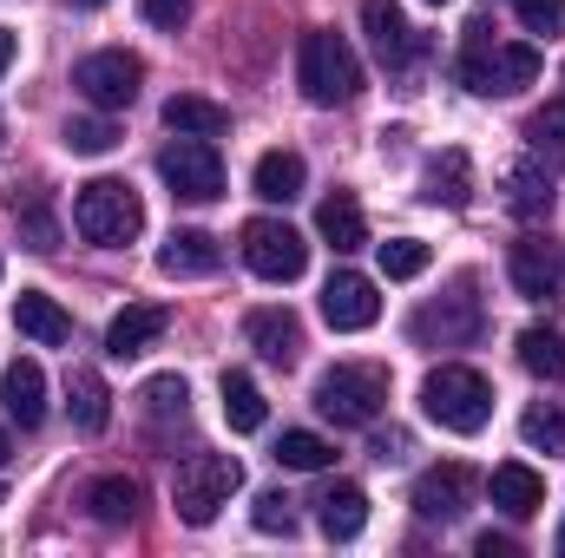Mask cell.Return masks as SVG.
<instances>
[{
    "instance_id": "18",
    "label": "cell",
    "mask_w": 565,
    "mask_h": 558,
    "mask_svg": "<svg viewBox=\"0 0 565 558\" xmlns=\"http://www.w3.org/2000/svg\"><path fill=\"white\" fill-rule=\"evenodd\" d=\"M422 197L427 204H440V211H467V197H473V158H467L460 144H447L440 158H427Z\"/></svg>"
},
{
    "instance_id": "10",
    "label": "cell",
    "mask_w": 565,
    "mask_h": 558,
    "mask_svg": "<svg viewBox=\"0 0 565 558\" xmlns=\"http://www.w3.org/2000/svg\"><path fill=\"white\" fill-rule=\"evenodd\" d=\"M415 342L422 348H467L480 329H487V315H480V296H473V282H454L440 302H427V309H415Z\"/></svg>"
},
{
    "instance_id": "30",
    "label": "cell",
    "mask_w": 565,
    "mask_h": 558,
    "mask_svg": "<svg viewBox=\"0 0 565 558\" xmlns=\"http://www.w3.org/2000/svg\"><path fill=\"white\" fill-rule=\"evenodd\" d=\"M520 368L540 375V382H565V342L553 329H526L520 335Z\"/></svg>"
},
{
    "instance_id": "4",
    "label": "cell",
    "mask_w": 565,
    "mask_h": 558,
    "mask_svg": "<svg viewBox=\"0 0 565 558\" xmlns=\"http://www.w3.org/2000/svg\"><path fill=\"white\" fill-rule=\"evenodd\" d=\"M422 408H427V420L447 427V433H480V427L493 420V388H487L480 368L440 362V368L422 382Z\"/></svg>"
},
{
    "instance_id": "48",
    "label": "cell",
    "mask_w": 565,
    "mask_h": 558,
    "mask_svg": "<svg viewBox=\"0 0 565 558\" xmlns=\"http://www.w3.org/2000/svg\"><path fill=\"white\" fill-rule=\"evenodd\" d=\"M0 139H7V119H0Z\"/></svg>"
},
{
    "instance_id": "21",
    "label": "cell",
    "mask_w": 565,
    "mask_h": 558,
    "mask_svg": "<svg viewBox=\"0 0 565 558\" xmlns=\"http://www.w3.org/2000/svg\"><path fill=\"white\" fill-rule=\"evenodd\" d=\"M13 329H20L26 342H40V348L73 342V315H66L53 296H40V289H20V296H13Z\"/></svg>"
},
{
    "instance_id": "8",
    "label": "cell",
    "mask_w": 565,
    "mask_h": 558,
    "mask_svg": "<svg viewBox=\"0 0 565 558\" xmlns=\"http://www.w3.org/2000/svg\"><path fill=\"white\" fill-rule=\"evenodd\" d=\"M158 178L171 184V197H184V204H211V197H224V158H217V144L211 139H178L158 151Z\"/></svg>"
},
{
    "instance_id": "36",
    "label": "cell",
    "mask_w": 565,
    "mask_h": 558,
    "mask_svg": "<svg viewBox=\"0 0 565 558\" xmlns=\"http://www.w3.org/2000/svg\"><path fill=\"white\" fill-rule=\"evenodd\" d=\"M119 144V126L99 112V119H66V151H79V158H99V151H113Z\"/></svg>"
},
{
    "instance_id": "12",
    "label": "cell",
    "mask_w": 565,
    "mask_h": 558,
    "mask_svg": "<svg viewBox=\"0 0 565 558\" xmlns=\"http://www.w3.org/2000/svg\"><path fill=\"white\" fill-rule=\"evenodd\" d=\"M375 315H382V296H375V282L362 270H335L322 282V322L329 329L355 335V329H375Z\"/></svg>"
},
{
    "instance_id": "15",
    "label": "cell",
    "mask_w": 565,
    "mask_h": 558,
    "mask_svg": "<svg viewBox=\"0 0 565 558\" xmlns=\"http://www.w3.org/2000/svg\"><path fill=\"white\" fill-rule=\"evenodd\" d=\"M507 277H513V289L526 302H553L559 296V250L546 237H520L513 257H507Z\"/></svg>"
},
{
    "instance_id": "23",
    "label": "cell",
    "mask_w": 565,
    "mask_h": 558,
    "mask_svg": "<svg viewBox=\"0 0 565 558\" xmlns=\"http://www.w3.org/2000/svg\"><path fill=\"white\" fill-rule=\"evenodd\" d=\"M493 506L507 513V519H533L540 506H546V480L533 473V466H520V460H507V466H493Z\"/></svg>"
},
{
    "instance_id": "29",
    "label": "cell",
    "mask_w": 565,
    "mask_h": 558,
    "mask_svg": "<svg viewBox=\"0 0 565 558\" xmlns=\"http://www.w3.org/2000/svg\"><path fill=\"white\" fill-rule=\"evenodd\" d=\"M217 395H224V420H231L237 433H257V427L270 420V401H264V388H257L250 375H237V368L224 375V388H217Z\"/></svg>"
},
{
    "instance_id": "43",
    "label": "cell",
    "mask_w": 565,
    "mask_h": 558,
    "mask_svg": "<svg viewBox=\"0 0 565 558\" xmlns=\"http://www.w3.org/2000/svg\"><path fill=\"white\" fill-rule=\"evenodd\" d=\"M13 53H20V40H13V33H7V26H0V73H7V66H13Z\"/></svg>"
},
{
    "instance_id": "35",
    "label": "cell",
    "mask_w": 565,
    "mask_h": 558,
    "mask_svg": "<svg viewBox=\"0 0 565 558\" xmlns=\"http://www.w3.org/2000/svg\"><path fill=\"white\" fill-rule=\"evenodd\" d=\"M427 264H434V257H427L422 237H388V244H382V277L388 282H415Z\"/></svg>"
},
{
    "instance_id": "19",
    "label": "cell",
    "mask_w": 565,
    "mask_h": 558,
    "mask_svg": "<svg viewBox=\"0 0 565 558\" xmlns=\"http://www.w3.org/2000/svg\"><path fill=\"white\" fill-rule=\"evenodd\" d=\"M0 408L20 420V427H40L46 420V368L40 362H7V375H0Z\"/></svg>"
},
{
    "instance_id": "17",
    "label": "cell",
    "mask_w": 565,
    "mask_h": 558,
    "mask_svg": "<svg viewBox=\"0 0 565 558\" xmlns=\"http://www.w3.org/2000/svg\"><path fill=\"white\" fill-rule=\"evenodd\" d=\"M244 342H250L264 362L289 368V362L302 355V322H296L289 309H250V315H244Z\"/></svg>"
},
{
    "instance_id": "22",
    "label": "cell",
    "mask_w": 565,
    "mask_h": 558,
    "mask_svg": "<svg viewBox=\"0 0 565 558\" xmlns=\"http://www.w3.org/2000/svg\"><path fill=\"white\" fill-rule=\"evenodd\" d=\"M316 526H322L329 539H362V526H369V493L349 486V480L322 486V493H316Z\"/></svg>"
},
{
    "instance_id": "44",
    "label": "cell",
    "mask_w": 565,
    "mask_h": 558,
    "mask_svg": "<svg viewBox=\"0 0 565 558\" xmlns=\"http://www.w3.org/2000/svg\"><path fill=\"white\" fill-rule=\"evenodd\" d=\"M7 460H13V440H7V433H0V473H7Z\"/></svg>"
},
{
    "instance_id": "5",
    "label": "cell",
    "mask_w": 565,
    "mask_h": 558,
    "mask_svg": "<svg viewBox=\"0 0 565 558\" xmlns=\"http://www.w3.org/2000/svg\"><path fill=\"white\" fill-rule=\"evenodd\" d=\"M316 408L335 427H375L388 408V368L382 362H335L316 382Z\"/></svg>"
},
{
    "instance_id": "24",
    "label": "cell",
    "mask_w": 565,
    "mask_h": 558,
    "mask_svg": "<svg viewBox=\"0 0 565 558\" xmlns=\"http://www.w3.org/2000/svg\"><path fill=\"white\" fill-rule=\"evenodd\" d=\"M316 230H322V244H329L335 257H349V250H362V244H369V217H362V204H355L349 191L322 197V211H316Z\"/></svg>"
},
{
    "instance_id": "1",
    "label": "cell",
    "mask_w": 565,
    "mask_h": 558,
    "mask_svg": "<svg viewBox=\"0 0 565 558\" xmlns=\"http://www.w3.org/2000/svg\"><path fill=\"white\" fill-rule=\"evenodd\" d=\"M540 79V46H507V40H493V26L487 20H473L467 26V46H460V86L467 93H480V99H507V93H526Z\"/></svg>"
},
{
    "instance_id": "13",
    "label": "cell",
    "mask_w": 565,
    "mask_h": 558,
    "mask_svg": "<svg viewBox=\"0 0 565 558\" xmlns=\"http://www.w3.org/2000/svg\"><path fill=\"white\" fill-rule=\"evenodd\" d=\"M362 26H369V46H375V60L388 73H402V66L422 60V33L408 26V13L395 0H362Z\"/></svg>"
},
{
    "instance_id": "20",
    "label": "cell",
    "mask_w": 565,
    "mask_h": 558,
    "mask_svg": "<svg viewBox=\"0 0 565 558\" xmlns=\"http://www.w3.org/2000/svg\"><path fill=\"white\" fill-rule=\"evenodd\" d=\"M553 197H559V184H553L546 158H520V164L507 171V204H513V217L540 224V217H553Z\"/></svg>"
},
{
    "instance_id": "47",
    "label": "cell",
    "mask_w": 565,
    "mask_h": 558,
    "mask_svg": "<svg viewBox=\"0 0 565 558\" xmlns=\"http://www.w3.org/2000/svg\"><path fill=\"white\" fill-rule=\"evenodd\" d=\"M427 7H447V0H427Z\"/></svg>"
},
{
    "instance_id": "7",
    "label": "cell",
    "mask_w": 565,
    "mask_h": 558,
    "mask_svg": "<svg viewBox=\"0 0 565 558\" xmlns=\"http://www.w3.org/2000/svg\"><path fill=\"white\" fill-rule=\"evenodd\" d=\"M73 86L86 93V106L126 112V106L139 99V86H145V60L126 53V46H99V53H86V60L73 66Z\"/></svg>"
},
{
    "instance_id": "45",
    "label": "cell",
    "mask_w": 565,
    "mask_h": 558,
    "mask_svg": "<svg viewBox=\"0 0 565 558\" xmlns=\"http://www.w3.org/2000/svg\"><path fill=\"white\" fill-rule=\"evenodd\" d=\"M73 7H106V0H73Z\"/></svg>"
},
{
    "instance_id": "37",
    "label": "cell",
    "mask_w": 565,
    "mask_h": 558,
    "mask_svg": "<svg viewBox=\"0 0 565 558\" xmlns=\"http://www.w3.org/2000/svg\"><path fill=\"white\" fill-rule=\"evenodd\" d=\"M20 244L26 250H60V224L40 197H26V211H20Z\"/></svg>"
},
{
    "instance_id": "16",
    "label": "cell",
    "mask_w": 565,
    "mask_h": 558,
    "mask_svg": "<svg viewBox=\"0 0 565 558\" xmlns=\"http://www.w3.org/2000/svg\"><path fill=\"white\" fill-rule=\"evenodd\" d=\"M217 264H224V250H217V237L211 230H171L164 237V250H158V277H217Z\"/></svg>"
},
{
    "instance_id": "46",
    "label": "cell",
    "mask_w": 565,
    "mask_h": 558,
    "mask_svg": "<svg viewBox=\"0 0 565 558\" xmlns=\"http://www.w3.org/2000/svg\"><path fill=\"white\" fill-rule=\"evenodd\" d=\"M559 552H565V519H559Z\"/></svg>"
},
{
    "instance_id": "32",
    "label": "cell",
    "mask_w": 565,
    "mask_h": 558,
    "mask_svg": "<svg viewBox=\"0 0 565 558\" xmlns=\"http://www.w3.org/2000/svg\"><path fill=\"white\" fill-rule=\"evenodd\" d=\"M145 415L151 420H184V408H191V388H184V375H151L139 388Z\"/></svg>"
},
{
    "instance_id": "28",
    "label": "cell",
    "mask_w": 565,
    "mask_h": 558,
    "mask_svg": "<svg viewBox=\"0 0 565 558\" xmlns=\"http://www.w3.org/2000/svg\"><path fill=\"white\" fill-rule=\"evenodd\" d=\"M86 513H93L99 526H132V519H139V486H132L126 473H106V480L86 486Z\"/></svg>"
},
{
    "instance_id": "14",
    "label": "cell",
    "mask_w": 565,
    "mask_h": 558,
    "mask_svg": "<svg viewBox=\"0 0 565 558\" xmlns=\"http://www.w3.org/2000/svg\"><path fill=\"white\" fill-rule=\"evenodd\" d=\"M164 329H171V309H164V302H126V309L106 322V355H113V362H132V355H145Z\"/></svg>"
},
{
    "instance_id": "34",
    "label": "cell",
    "mask_w": 565,
    "mask_h": 558,
    "mask_svg": "<svg viewBox=\"0 0 565 558\" xmlns=\"http://www.w3.org/2000/svg\"><path fill=\"white\" fill-rule=\"evenodd\" d=\"M526 139H533V158L565 164V99H553L546 112H533V119H526Z\"/></svg>"
},
{
    "instance_id": "6",
    "label": "cell",
    "mask_w": 565,
    "mask_h": 558,
    "mask_svg": "<svg viewBox=\"0 0 565 558\" xmlns=\"http://www.w3.org/2000/svg\"><path fill=\"white\" fill-rule=\"evenodd\" d=\"M237 486H244V466H237L231 453H191V460H178V473H171V506H178L184 526H211V519L231 506Z\"/></svg>"
},
{
    "instance_id": "39",
    "label": "cell",
    "mask_w": 565,
    "mask_h": 558,
    "mask_svg": "<svg viewBox=\"0 0 565 558\" xmlns=\"http://www.w3.org/2000/svg\"><path fill=\"white\" fill-rule=\"evenodd\" d=\"M250 519H257V533H296V513H289V500L282 493H257V506H250Z\"/></svg>"
},
{
    "instance_id": "31",
    "label": "cell",
    "mask_w": 565,
    "mask_h": 558,
    "mask_svg": "<svg viewBox=\"0 0 565 558\" xmlns=\"http://www.w3.org/2000/svg\"><path fill=\"white\" fill-rule=\"evenodd\" d=\"M335 460V447L322 440V433H302V427H289L277 440V466H289V473H316V466H329Z\"/></svg>"
},
{
    "instance_id": "11",
    "label": "cell",
    "mask_w": 565,
    "mask_h": 558,
    "mask_svg": "<svg viewBox=\"0 0 565 558\" xmlns=\"http://www.w3.org/2000/svg\"><path fill=\"white\" fill-rule=\"evenodd\" d=\"M480 500V473L473 466H460V460H440V466H427L422 480H415V513H422L427 526H454V519H467V506Z\"/></svg>"
},
{
    "instance_id": "25",
    "label": "cell",
    "mask_w": 565,
    "mask_h": 558,
    "mask_svg": "<svg viewBox=\"0 0 565 558\" xmlns=\"http://www.w3.org/2000/svg\"><path fill=\"white\" fill-rule=\"evenodd\" d=\"M66 408H73L79 433H106L113 427V388L99 382V368H73L66 375Z\"/></svg>"
},
{
    "instance_id": "26",
    "label": "cell",
    "mask_w": 565,
    "mask_h": 558,
    "mask_svg": "<svg viewBox=\"0 0 565 558\" xmlns=\"http://www.w3.org/2000/svg\"><path fill=\"white\" fill-rule=\"evenodd\" d=\"M302 184H309V164H302L296 151H264L257 171H250V191H257L264 204H289V197H302Z\"/></svg>"
},
{
    "instance_id": "42",
    "label": "cell",
    "mask_w": 565,
    "mask_h": 558,
    "mask_svg": "<svg viewBox=\"0 0 565 558\" xmlns=\"http://www.w3.org/2000/svg\"><path fill=\"white\" fill-rule=\"evenodd\" d=\"M480 558H513V539H493V533H480V546H473Z\"/></svg>"
},
{
    "instance_id": "33",
    "label": "cell",
    "mask_w": 565,
    "mask_h": 558,
    "mask_svg": "<svg viewBox=\"0 0 565 558\" xmlns=\"http://www.w3.org/2000/svg\"><path fill=\"white\" fill-rule=\"evenodd\" d=\"M520 433H526V447H540V453H559V460H565V408H553V401L526 408V415H520Z\"/></svg>"
},
{
    "instance_id": "40",
    "label": "cell",
    "mask_w": 565,
    "mask_h": 558,
    "mask_svg": "<svg viewBox=\"0 0 565 558\" xmlns=\"http://www.w3.org/2000/svg\"><path fill=\"white\" fill-rule=\"evenodd\" d=\"M191 7H198V0H139V13L151 26H164V33H178V26L191 20Z\"/></svg>"
},
{
    "instance_id": "27",
    "label": "cell",
    "mask_w": 565,
    "mask_h": 558,
    "mask_svg": "<svg viewBox=\"0 0 565 558\" xmlns=\"http://www.w3.org/2000/svg\"><path fill=\"white\" fill-rule=\"evenodd\" d=\"M164 126H171L178 139H217V132L231 126V112L211 106V99H198V93H178V99H164Z\"/></svg>"
},
{
    "instance_id": "9",
    "label": "cell",
    "mask_w": 565,
    "mask_h": 558,
    "mask_svg": "<svg viewBox=\"0 0 565 558\" xmlns=\"http://www.w3.org/2000/svg\"><path fill=\"white\" fill-rule=\"evenodd\" d=\"M237 244H244V264L264 282H296L309 270V244H302L282 217H250V224L237 230Z\"/></svg>"
},
{
    "instance_id": "2",
    "label": "cell",
    "mask_w": 565,
    "mask_h": 558,
    "mask_svg": "<svg viewBox=\"0 0 565 558\" xmlns=\"http://www.w3.org/2000/svg\"><path fill=\"white\" fill-rule=\"evenodd\" d=\"M73 230H79L86 244H99V250H126L145 230L139 191H132L126 178H93V184H79V197H73Z\"/></svg>"
},
{
    "instance_id": "38",
    "label": "cell",
    "mask_w": 565,
    "mask_h": 558,
    "mask_svg": "<svg viewBox=\"0 0 565 558\" xmlns=\"http://www.w3.org/2000/svg\"><path fill=\"white\" fill-rule=\"evenodd\" d=\"M513 13H520V26L526 33H565V0H513Z\"/></svg>"
},
{
    "instance_id": "41",
    "label": "cell",
    "mask_w": 565,
    "mask_h": 558,
    "mask_svg": "<svg viewBox=\"0 0 565 558\" xmlns=\"http://www.w3.org/2000/svg\"><path fill=\"white\" fill-rule=\"evenodd\" d=\"M402 453H408V433H402V427L375 433V460H402Z\"/></svg>"
},
{
    "instance_id": "3",
    "label": "cell",
    "mask_w": 565,
    "mask_h": 558,
    "mask_svg": "<svg viewBox=\"0 0 565 558\" xmlns=\"http://www.w3.org/2000/svg\"><path fill=\"white\" fill-rule=\"evenodd\" d=\"M296 86H302V99L309 106H349L355 93H362V60H355V46L342 40V33H302V46H296Z\"/></svg>"
}]
</instances>
